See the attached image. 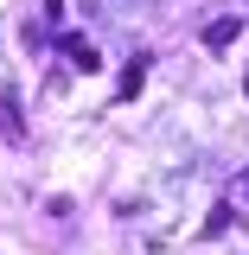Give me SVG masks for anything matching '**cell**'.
I'll list each match as a JSON object with an SVG mask.
<instances>
[{
  "label": "cell",
  "mask_w": 249,
  "mask_h": 255,
  "mask_svg": "<svg viewBox=\"0 0 249 255\" xmlns=\"http://www.w3.org/2000/svg\"><path fill=\"white\" fill-rule=\"evenodd\" d=\"M243 191H249V172H243Z\"/></svg>",
  "instance_id": "5b68a950"
},
{
  "label": "cell",
  "mask_w": 249,
  "mask_h": 255,
  "mask_svg": "<svg viewBox=\"0 0 249 255\" xmlns=\"http://www.w3.org/2000/svg\"><path fill=\"white\" fill-rule=\"evenodd\" d=\"M147 70H154V58H147V51H134V58H128V70H122V83H115V96H141V83H147Z\"/></svg>",
  "instance_id": "6da1fadb"
},
{
  "label": "cell",
  "mask_w": 249,
  "mask_h": 255,
  "mask_svg": "<svg viewBox=\"0 0 249 255\" xmlns=\"http://www.w3.org/2000/svg\"><path fill=\"white\" fill-rule=\"evenodd\" d=\"M237 32H243V19H237V13H224V19H211V26H205V45H211V51H224V45H237Z\"/></svg>",
  "instance_id": "7a4b0ae2"
},
{
  "label": "cell",
  "mask_w": 249,
  "mask_h": 255,
  "mask_svg": "<svg viewBox=\"0 0 249 255\" xmlns=\"http://www.w3.org/2000/svg\"><path fill=\"white\" fill-rule=\"evenodd\" d=\"M64 58L77 64V70H96V64H102V58H96V45H90V38H77V32L64 38Z\"/></svg>",
  "instance_id": "3957f363"
},
{
  "label": "cell",
  "mask_w": 249,
  "mask_h": 255,
  "mask_svg": "<svg viewBox=\"0 0 249 255\" xmlns=\"http://www.w3.org/2000/svg\"><path fill=\"white\" fill-rule=\"evenodd\" d=\"M243 96H249V77H243Z\"/></svg>",
  "instance_id": "277c9868"
}]
</instances>
